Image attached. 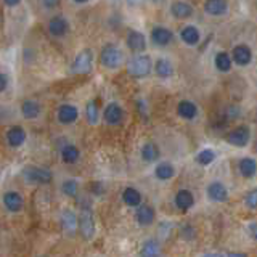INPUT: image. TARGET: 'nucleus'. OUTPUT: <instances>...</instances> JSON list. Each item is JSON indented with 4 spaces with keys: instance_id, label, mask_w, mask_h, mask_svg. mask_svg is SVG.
Returning a JSON list of instances; mask_svg holds the SVG:
<instances>
[{
    "instance_id": "nucleus-4",
    "label": "nucleus",
    "mask_w": 257,
    "mask_h": 257,
    "mask_svg": "<svg viewBox=\"0 0 257 257\" xmlns=\"http://www.w3.org/2000/svg\"><path fill=\"white\" fill-rule=\"evenodd\" d=\"M225 140L233 146L243 148L249 143V140H251V130H249L248 126H240L237 128H233V130L225 137Z\"/></svg>"
},
{
    "instance_id": "nucleus-26",
    "label": "nucleus",
    "mask_w": 257,
    "mask_h": 257,
    "mask_svg": "<svg viewBox=\"0 0 257 257\" xmlns=\"http://www.w3.org/2000/svg\"><path fill=\"white\" fill-rule=\"evenodd\" d=\"M154 175L159 180H170L175 175V169L170 162H159L154 169Z\"/></svg>"
},
{
    "instance_id": "nucleus-45",
    "label": "nucleus",
    "mask_w": 257,
    "mask_h": 257,
    "mask_svg": "<svg viewBox=\"0 0 257 257\" xmlns=\"http://www.w3.org/2000/svg\"><path fill=\"white\" fill-rule=\"evenodd\" d=\"M256 146H257V143H256Z\"/></svg>"
},
{
    "instance_id": "nucleus-43",
    "label": "nucleus",
    "mask_w": 257,
    "mask_h": 257,
    "mask_svg": "<svg viewBox=\"0 0 257 257\" xmlns=\"http://www.w3.org/2000/svg\"><path fill=\"white\" fill-rule=\"evenodd\" d=\"M74 2H77V3H84V2H89V0H74Z\"/></svg>"
},
{
    "instance_id": "nucleus-3",
    "label": "nucleus",
    "mask_w": 257,
    "mask_h": 257,
    "mask_svg": "<svg viewBox=\"0 0 257 257\" xmlns=\"http://www.w3.org/2000/svg\"><path fill=\"white\" fill-rule=\"evenodd\" d=\"M151 71V60L145 55H138L128 64V73L133 77H145Z\"/></svg>"
},
{
    "instance_id": "nucleus-14",
    "label": "nucleus",
    "mask_w": 257,
    "mask_h": 257,
    "mask_svg": "<svg viewBox=\"0 0 257 257\" xmlns=\"http://www.w3.org/2000/svg\"><path fill=\"white\" fill-rule=\"evenodd\" d=\"M195 204V196L188 190H180L175 193V206L180 211H188Z\"/></svg>"
},
{
    "instance_id": "nucleus-29",
    "label": "nucleus",
    "mask_w": 257,
    "mask_h": 257,
    "mask_svg": "<svg viewBox=\"0 0 257 257\" xmlns=\"http://www.w3.org/2000/svg\"><path fill=\"white\" fill-rule=\"evenodd\" d=\"M182 40L188 45H196L199 42V31L195 26H187L182 31Z\"/></svg>"
},
{
    "instance_id": "nucleus-37",
    "label": "nucleus",
    "mask_w": 257,
    "mask_h": 257,
    "mask_svg": "<svg viewBox=\"0 0 257 257\" xmlns=\"http://www.w3.org/2000/svg\"><path fill=\"white\" fill-rule=\"evenodd\" d=\"M248 232H249V235H251V237L257 241V224H251L248 227Z\"/></svg>"
},
{
    "instance_id": "nucleus-35",
    "label": "nucleus",
    "mask_w": 257,
    "mask_h": 257,
    "mask_svg": "<svg viewBox=\"0 0 257 257\" xmlns=\"http://www.w3.org/2000/svg\"><path fill=\"white\" fill-rule=\"evenodd\" d=\"M245 203H246V206L249 209H253V211L257 209V188H254V190H251L248 193L246 198H245Z\"/></svg>"
},
{
    "instance_id": "nucleus-15",
    "label": "nucleus",
    "mask_w": 257,
    "mask_h": 257,
    "mask_svg": "<svg viewBox=\"0 0 257 257\" xmlns=\"http://www.w3.org/2000/svg\"><path fill=\"white\" fill-rule=\"evenodd\" d=\"M232 55H233V60L237 61V64H240V66H246V64H249L253 60V53L248 45H237L233 48Z\"/></svg>"
},
{
    "instance_id": "nucleus-24",
    "label": "nucleus",
    "mask_w": 257,
    "mask_h": 257,
    "mask_svg": "<svg viewBox=\"0 0 257 257\" xmlns=\"http://www.w3.org/2000/svg\"><path fill=\"white\" fill-rule=\"evenodd\" d=\"M21 114L27 119H34L40 114V105L37 102H32V100H26V102L21 103Z\"/></svg>"
},
{
    "instance_id": "nucleus-18",
    "label": "nucleus",
    "mask_w": 257,
    "mask_h": 257,
    "mask_svg": "<svg viewBox=\"0 0 257 257\" xmlns=\"http://www.w3.org/2000/svg\"><path fill=\"white\" fill-rule=\"evenodd\" d=\"M177 113H178V116H180V118L191 121V119L196 118L198 108H196V105L193 103V102H188V100H183V102L178 103V106H177Z\"/></svg>"
},
{
    "instance_id": "nucleus-36",
    "label": "nucleus",
    "mask_w": 257,
    "mask_h": 257,
    "mask_svg": "<svg viewBox=\"0 0 257 257\" xmlns=\"http://www.w3.org/2000/svg\"><path fill=\"white\" fill-rule=\"evenodd\" d=\"M6 84H8V76H6L5 73L0 74V90H5L6 89Z\"/></svg>"
},
{
    "instance_id": "nucleus-10",
    "label": "nucleus",
    "mask_w": 257,
    "mask_h": 257,
    "mask_svg": "<svg viewBox=\"0 0 257 257\" xmlns=\"http://www.w3.org/2000/svg\"><path fill=\"white\" fill-rule=\"evenodd\" d=\"M24 140H26V132H24L23 127L13 126L8 128V132H6V141H8L10 146L18 148L24 143Z\"/></svg>"
},
{
    "instance_id": "nucleus-32",
    "label": "nucleus",
    "mask_w": 257,
    "mask_h": 257,
    "mask_svg": "<svg viewBox=\"0 0 257 257\" xmlns=\"http://www.w3.org/2000/svg\"><path fill=\"white\" fill-rule=\"evenodd\" d=\"M214 159H216V153L212 149H203L196 154V162L199 166H209L214 162Z\"/></svg>"
},
{
    "instance_id": "nucleus-2",
    "label": "nucleus",
    "mask_w": 257,
    "mask_h": 257,
    "mask_svg": "<svg viewBox=\"0 0 257 257\" xmlns=\"http://www.w3.org/2000/svg\"><path fill=\"white\" fill-rule=\"evenodd\" d=\"M23 175L32 183H39V185H47L53 180V174L50 170L44 167H34V166H27L23 169Z\"/></svg>"
},
{
    "instance_id": "nucleus-6",
    "label": "nucleus",
    "mask_w": 257,
    "mask_h": 257,
    "mask_svg": "<svg viewBox=\"0 0 257 257\" xmlns=\"http://www.w3.org/2000/svg\"><path fill=\"white\" fill-rule=\"evenodd\" d=\"M92 52L89 48L82 50V52L76 56V60L71 64V71H73L74 74H85L89 73L90 68H92Z\"/></svg>"
},
{
    "instance_id": "nucleus-12",
    "label": "nucleus",
    "mask_w": 257,
    "mask_h": 257,
    "mask_svg": "<svg viewBox=\"0 0 257 257\" xmlns=\"http://www.w3.org/2000/svg\"><path fill=\"white\" fill-rule=\"evenodd\" d=\"M79 118V111L73 105H63L58 110V121L61 124H73Z\"/></svg>"
},
{
    "instance_id": "nucleus-34",
    "label": "nucleus",
    "mask_w": 257,
    "mask_h": 257,
    "mask_svg": "<svg viewBox=\"0 0 257 257\" xmlns=\"http://www.w3.org/2000/svg\"><path fill=\"white\" fill-rule=\"evenodd\" d=\"M61 190L64 195L68 196H76L77 195V190H79V183L76 180H66L63 185H61Z\"/></svg>"
},
{
    "instance_id": "nucleus-38",
    "label": "nucleus",
    "mask_w": 257,
    "mask_h": 257,
    "mask_svg": "<svg viewBox=\"0 0 257 257\" xmlns=\"http://www.w3.org/2000/svg\"><path fill=\"white\" fill-rule=\"evenodd\" d=\"M60 0H44V5L47 8H55V6H58Z\"/></svg>"
},
{
    "instance_id": "nucleus-16",
    "label": "nucleus",
    "mask_w": 257,
    "mask_h": 257,
    "mask_svg": "<svg viewBox=\"0 0 257 257\" xmlns=\"http://www.w3.org/2000/svg\"><path fill=\"white\" fill-rule=\"evenodd\" d=\"M174 39L172 32H170L167 27H154L151 31V40L156 45H167Z\"/></svg>"
},
{
    "instance_id": "nucleus-23",
    "label": "nucleus",
    "mask_w": 257,
    "mask_h": 257,
    "mask_svg": "<svg viewBox=\"0 0 257 257\" xmlns=\"http://www.w3.org/2000/svg\"><path fill=\"white\" fill-rule=\"evenodd\" d=\"M204 8L209 15L219 16V15H224L227 11V2L225 0H206Z\"/></svg>"
},
{
    "instance_id": "nucleus-1",
    "label": "nucleus",
    "mask_w": 257,
    "mask_h": 257,
    "mask_svg": "<svg viewBox=\"0 0 257 257\" xmlns=\"http://www.w3.org/2000/svg\"><path fill=\"white\" fill-rule=\"evenodd\" d=\"M100 61L105 68L108 69H116L123 63V52L116 45H106L102 50V55H100Z\"/></svg>"
},
{
    "instance_id": "nucleus-31",
    "label": "nucleus",
    "mask_w": 257,
    "mask_h": 257,
    "mask_svg": "<svg viewBox=\"0 0 257 257\" xmlns=\"http://www.w3.org/2000/svg\"><path fill=\"white\" fill-rule=\"evenodd\" d=\"M214 63H216V68L219 71H222V73H227V71L232 69V60H230V56H228V53H225V52L217 53Z\"/></svg>"
},
{
    "instance_id": "nucleus-44",
    "label": "nucleus",
    "mask_w": 257,
    "mask_h": 257,
    "mask_svg": "<svg viewBox=\"0 0 257 257\" xmlns=\"http://www.w3.org/2000/svg\"><path fill=\"white\" fill-rule=\"evenodd\" d=\"M156 2H161V0H156Z\"/></svg>"
},
{
    "instance_id": "nucleus-33",
    "label": "nucleus",
    "mask_w": 257,
    "mask_h": 257,
    "mask_svg": "<svg viewBox=\"0 0 257 257\" xmlns=\"http://www.w3.org/2000/svg\"><path fill=\"white\" fill-rule=\"evenodd\" d=\"M85 114H87V121H89L90 124H97L98 123V106H97V103L94 102V100L87 103Z\"/></svg>"
},
{
    "instance_id": "nucleus-17",
    "label": "nucleus",
    "mask_w": 257,
    "mask_h": 257,
    "mask_svg": "<svg viewBox=\"0 0 257 257\" xmlns=\"http://www.w3.org/2000/svg\"><path fill=\"white\" fill-rule=\"evenodd\" d=\"M48 31L52 35H56V37H61V35L64 34H68L69 31V24H68V21L64 19V18H53V19H50V23H48Z\"/></svg>"
},
{
    "instance_id": "nucleus-41",
    "label": "nucleus",
    "mask_w": 257,
    "mask_h": 257,
    "mask_svg": "<svg viewBox=\"0 0 257 257\" xmlns=\"http://www.w3.org/2000/svg\"><path fill=\"white\" fill-rule=\"evenodd\" d=\"M204 257H224V256L219 254V253H209V254H206Z\"/></svg>"
},
{
    "instance_id": "nucleus-40",
    "label": "nucleus",
    "mask_w": 257,
    "mask_h": 257,
    "mask_svg": "<svg viewBox=\"0 0 257 257\" xmlns=\"http://www.w3.org/2000/svg\"><path fill=\"white\" fill-rule=\"evenodd\" d=\"M227 257H248L245 253H228Z\"/></svg>"
},
{
    "instance_id": "nucleus-27",
    "label": "nucleus",
    "mask_w": 257,
    "mask_h": 257,
    "mask_svg": "<svg viewBox=\"0 0 257 257\" xmlns=\"http://www.w3.org/2000/svg\"><path fill=\"white\" fill-rule=\"evenodd\" d=\"M170 13H172L175 18L185 19V18H190L193 15V8L185 2H174L172 6H170Z\"/></svg>"
},
{
    "instance_id": "nucleus-9",
    "label": "nucleus",
    "mask_w": 257,
    "mask_h": 257,
    "mask_svg": "<svg viewBox=\"0 0 257 257\" xmlns=\"http://www.w3.org/2000/svg\"><path fill=\"white\" fill-rule=\"evenodd\" d=\"M135 219L141 227H148L153 224L154 220V209L148 204H140L135 212Z\"/></svg>"
},
{
    "instance_id": "nucleus-8",
    "label": "nucleus",
    "mask_w": 257,
    "mask_h": 257,
    "mask_svg": "<svg viewBox=\"0 0 257 257\" xmlns=\"http://www.w3.org/2000/svg\"><path fill=\"white\" fill-rule=\"evenodd\" d=\"M3 206L10 212H19L23 209V196L16 191H6L3 195Z\"/></svg>"
},
{
    "instance_id": "nucleus-21",
    "label": "nucleus",
    "mask_w": 257,
    "mask_h": 257,
    "mask_svg": "<svg viewBox=\"0 0 257 257\" xmlns=\"http://www.w3.org/2000/svg\"><path fill=\"white\" fill-rule=\"evenodd\" d=\"M140 257H161V245L156 240H148L140 249Z\"/></svg>"
},
{
    "instance_id": "nucleus-5",
    "label": "nucleus",
    "mask_w": 257,
    "mask_h": 257,
    "mask_svg": "<svg viewBox=\"0 0 257 257\" xmlns=\"http://www.w3.org/2000/svg\"><path fill=\"white\" fill-rule=\"evenodd\" d=\"M79 230L84 240H92L95 237V220L92 216V211L82 209V212L79 214Z\"/></svg>"
},
{
    "instance_id": "nucleus-11",
    "label": "nucleus",
    "mask_w": 257,
    "mask_h": 257,
    "mask_svg": "<svg viewBox=\"0 0 257 257\" xmlns=\"http://www.w3.org/2000/svg\"><path fill=\"white\" fill-rule=\"evenodd\" d=\"M103 118L108 124L111 126H116L119 124L121 121H123V108L118 105V103H110L108 106L105 108V113H103Z\"/></svg>"
},
{
    "instance_id": "nucleus-13",
    "label": "nucleus",
    "mask_w": 257,
    "mask_h": 257,
    "mask_svg": "<svg viewBox=\"0 0 257 257\" xmlns=\"http://www.w3.org/2000/svg\"><path fill=\"white\" fill-rule=\"evenodd\" d=\"M127 45L128 48L132 50V52H143V50L146 48V40H145V35L141 32H137V31H132L130 34H128L127 37Z\"/></svg>"
},
{
    "instance_id": "nucleus-42",
    "label": "nucleus",
    "mask_w": 257,
    "mask_h": 257,
    "mask_svg": "<svg viewBox=\"0 0 257 257\" xmlns=\"http://www.w3.org/2000/svg\"><path fill=\"white\" fill-rule=\"evenodd\" d=\"M128 2H130L132 5H137V3H140V0H128Z\"/></svg>"
},
{
    "instance_id": "nucleus-39",
    "label": "nucleus",
    "mask_w": 257,
    "mask_h": 257,
    "mask_svg": "<svg viewBox=\"0 0 257 257\" xmlns=\"http://www.w3.org/2000/svg\"><path fill=\"white\" fill-rule=\"evenodd\" d=\"M3 2L8 5V6H16L21 2V0H3Z\"/></svg>"
},
{
    "instance_id": "nucleus-28",
    "label": "nucleus",
    "mask_w": 257,
    "mask_h": 257,
    "mask_svg": "<svg viewBox=\"0 0 257 257\" xmlns=\"http://www.w3.org/2000/svg\"><path fill=\"white\" fill-rule=\"evenodd\" d=\"M79 156H81L79 148L74 145H66L61 149V159L66 164H74L77 159H79Z\"/></svg>"
},
{
    "instance_id": "nucleus-20",
    "label": "nucleus",
    "mask_w": 257,
    "mask_h": 257,
    "mask_svg": "<svg viewBox=\"0 0 257 257\" xmlns=\"http://www.w3.org/2000/svg\"><path fill=\"white\" fill-rule=\"evenodd\" d=\"M123 201L127 204V206H132V208H138L141 204V195L137 188L133 187H127L124 188L123 191Z\"/></svg>"
},
{
    "instance_id": "nucleus-22",
    "label": "nucleus",
    "mask_w": 257,
    "mask_h": 257,
    "mask_svg": "<svg viewBox=\"0 0 257 257\" xmlns=\"http://www.w3.org/2000/svg\"><path fill=\"white\" fill-rule=\"evenodd\" d=\"M161 151L156 143H146L141 148V159L145 162H156L159 159Z\"/></svg>"
},
{
    "instance_id": "nucleus-7",
    "label": "nucleus",
    "mask_w": 257,
    "mask_h": 257,
    "mask_svg": "<svg viewBox=\"0 0 257 257\" xmlns=\"http://www.w3.org/2000/svg\"><path fill=\"white\" fill-rule=\"evenodd\" d=\"M208 198L214 203H224L228 198V190L224 183L220 182H212L208 187Z\"/></svg>"
},
{
    "instance_id": "nucleus-25",
    "label": "nucleus",
    "mask_w": 257,
    "mask_h": 257,
    "mask_svg": "<svg viewBox=\"0 0 257 257\" xmlns=\"http://www.w3.org/2000/svg\"><path fill=\"white\" fill-rule=\"evenodd\" d=\"M238 167H240L241 175L246 177V178L254 177L257 172V162L253 158H243L238 164Z\"/></svg>"
},
{
    "instance_id": "nucleus-30",
    "label": "nucleus",
    "mask_w": 257,
    "mask_h": 257,
    "mask_svg": "<svg viewBox=\"0 0 257 257\" xmlns=\"http://www.w3.org/2000/svg\"><path fill=\"white\" fill-rule=\"evenodd\" d=\"M154 71L156 74H158L159 77H170L174 73V68L172 64H170V61L167 60H158L154 64Z\"/></svg>"
},
{
    "instance_id": "nucleus-19",
    "label": "nucleus",
    "mask_w": 257,
    "mask_h": 257,
    "mask_svg": "<svg viewBox=\"0 0 257 257\" xmlns=\"http://www.w3.org/2000/svg\"><path fill=\"white\" fill-rule=\"evenodd\" d=\"M60 222L66 232H74L76 228H79V219L76 217V214L73 211H63Z\"/></svg>"
}]
</instances>
